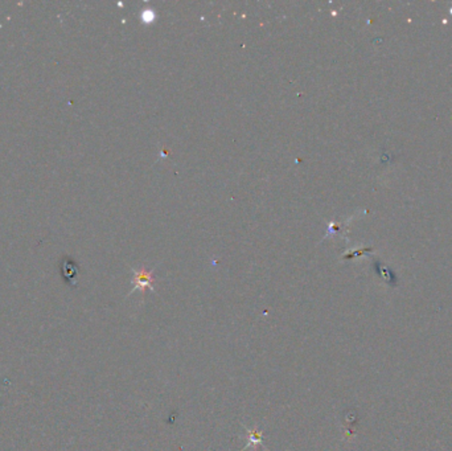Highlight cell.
<instances>
[{"mask_svg": "<svg viewBox=\"0 0 452 451\" xmlns=\"http://www.w3.org/2000/svg\"><path fill=\"white\" fill-rule=\"evenodd\" d=\"M134 282H135V286L131 290V292L137 291V290H142V291H144L146 289L153 290V277L151 271H146V270L137 271V270H134Z\"/></svg>", "mask_w": 452, "mask_h": 451, "instance_id": "cell-1", "label": "cell"}, {"mask_svg": "<svg viewBox=\"0 0 452 451\" xmlns=\"http://www.w3.org/2000/svg\"><path fill=\"white\" fill-rule=\"evenodd\" d=\"M263 443V433L258 432V430H250L247 429V443L244 447V450H246L247 447L250 446H262Z\"/></svg>", "mask_w": 452, "mask_h": 451, "instance_id": "cell-2", "label": "cell"}]
</instances>
